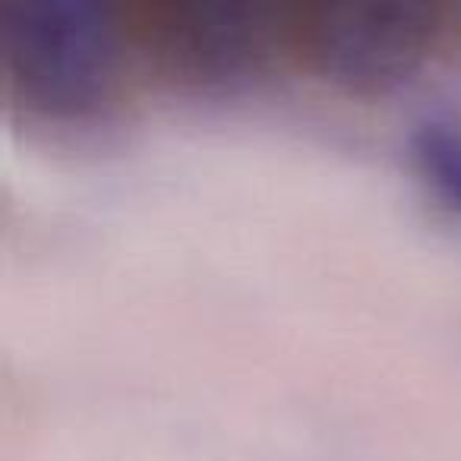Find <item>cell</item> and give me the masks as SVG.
I'll list each match as a JSON object with an SVG mask.
<instances>
[{"label":"cell","instance_id":"cell-1","mask_svg":"<svg viewBox=\"0 0 461 461\" xmlns=\"http://www.w3.org/2000/svg\"><path fill=\"white\" fill-rule=\"evenodd\" d=\"M133 41L136 0H0L10 95L41 121L102 117L123 89Z\"/></svg>","mask_w":461,"mask_h":461},{"label":"cell","instance_id":"cell-2","mask_svg":"<svg viewBox=\"0 0 461 461\" xmlns=\"http://www.w3.org/2000/svg\"><path fill=\"white\" fill-rule=\"evenodd\" d=\"M455 0H301L294 51L351 98L402 89L433 54Z\"/></svg>","mask_w":461,"mask_h":461},{"label":"cell","instance_id":"cell-3","mask_svg":"<svg viewBox=\"0 0 461 461\" xmlns=\"http://www.w3.org/2000/svg\"><path fill=\"white\" fill-rule=\"evenodd\" d=\"M301 0H136L140 45L184 86L224 92L294 48Z\"/></svg>","mask_w":461,"mask_h":461},{"label":"cell","instance_id":"cell-4","mask_svg":"<svg viewBox=\"0 0 461 461\" xmlns=\"http://www.w3.org/2000/svg\"><path fill=\"white\" fill-rule=\"evenodd\" d=\"M408 161L427 203L461 224V117H423L411 133Z\"/></svg>","mask_w":461,"mask_h":461},{"label":"cell","instance_id":"cell-5","mask_svg":"<svg viewBox=\"0 0 461 461\" xmlns=\"http://www.w3.org/2000/svg\"><path fill=\"white\" fill-rule=\"evenodd\" d=\"M455 7H461V0H455Z\"/></svg>","mask_w":461,"mask_h":461}]
</instances>
